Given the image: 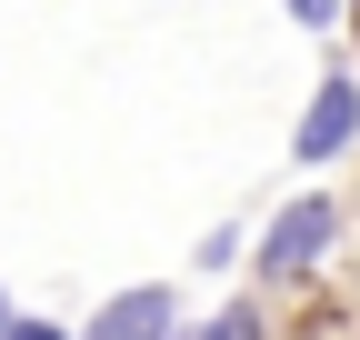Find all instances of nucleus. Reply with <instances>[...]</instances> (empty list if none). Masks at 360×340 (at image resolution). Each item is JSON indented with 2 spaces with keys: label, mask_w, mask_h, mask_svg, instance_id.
<instances>
[{
  "label": "nucleus",
  "mask_w": 360,
  "mask_h": 340,
  "mask_svg": "<svg viewBox=\"0 0 360 340\" xmlns=\"http://www.w3.org/2000/svg\"><path fill=\"white\" fill-rule=\"evenodd\" d=\"M330 230H340L330 200H290L281 221H270V240H260V270H310V261L330 250Z\"/></svg>",
  "instance_id": "obj_1"
},
{
  "label": "nucleus",
  "mask_w": 360,
  "mask_h": 340,
  "mask_svg": "<svg viewBox=\"0 0 360 340\" xmlns=\"http://www.w3.org/2000/svg\"><path fill=\"white\" fill-rule=\"evenodd\" d=\"M350 131H360V80L330 70V80H321V100H310V120H300V160H330Z\"/></svg>",
  "instance_id": "obj_2"
},
{
  "label": "nucleus",
  "mask_w": 360,
  "mask_h": 340,
  "mask_svg": "<svg viewBox=\"0 0 360 340\" xmlns=\"http://www.w3.org/2000/svg\"><path fill=\"white\" fill-rule=\"evenodd\" d=\"M170 330V290H120V301L90 320V340H160Z\"/></svg>",
  "instance_id": "obj_3"
},
{
  "label": "nucleus",
  "mask_w": 360,
  "mask_h": 340,
  "mask_svg": "<svg viewBox=\"0 0 360 340\" xmlns=\"http://www.w3.org/2000/svg\"><path fill=\"white\" fill-rule=\"evenodd\" d=\"M210 340H260V310H220V320H210Z\"/></svg>",
  "instance_id": "obj_4"
},
{
  "label": "nucleus",
  "mask_w": 360,
  "mask_h": 340,
  "mask_svg": "<svg viewBox=\"0 0 360 340\" xmlns=\"http://www.w3.org/2000/svg\"><path fill=\"white\" fill-rule=\"evenodd\" d=\"M290 11H300L310 30H330V20H340V0H290Z\"/></svg>",
  "instance_id": "obj_5"
},
{
  "label": "nucleus",
  "mask_w": 360,
  "mask_h": 340,
  "mask_svg": "<svg viewBox=\"0 0 360 340\" xmlns=\"http://www.w3.org/2000/svg\"><path fill=\"white\" fill-rule=\"evenodd\" d=\"M0 340H60L51 320H0Z\"/></svg>",
  "instance_id": "obj_6"
}]
</instances>
